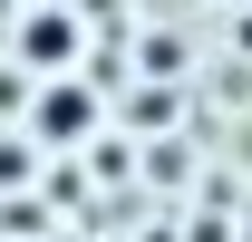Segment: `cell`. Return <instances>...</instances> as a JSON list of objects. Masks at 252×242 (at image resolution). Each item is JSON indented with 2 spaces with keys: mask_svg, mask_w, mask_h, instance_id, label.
Masks as SVG:
<instances>
[{
  "mask_svg": "<svg viewBox=\"0 0 252 242\" xmlns=\"http://www.w3.org/2000/svg\"><path fill=\"white\" fill-rule=\"evenodd\" d=\"M20 59H30L39 78H68V68L88 59V30H78L68 10H39V20H20Z\"/></svg>",
  "mask_w": 252,
  "mask_h": 242,
  "instance_id": "obj_1",
  "label": "cell"
},
{
  "mask_svg": "<svg viewBox=\"0 0 252 242\" xmlns=\"http://www.w3.org/2000/svg\"><path fill=\"white\" fill-rule=\"evenodd\" d=\"M30 126H39V146H78V136L97 126V97H88V88H49V97L30 107Z\"/></svg>",
  "mask_w": 252,
  "mask_h": 242,
  "instance_id": "obj_2",
  "label": "cell"
},
{
  "mask_svg": "<svg viewBox=\"0 0 252 242\" xmlns=\"http://www.w3.org/2000/svg\"><path fill=\"white\" fill-rule=\"evenodd\" d=\"M0 233H10V242L49 233V204H39V194H10V204H0Z\"/></svg>",
  "mask_w": 252,
  "mask_h": 242,
  "instance_id": "obj_3",
  "label": "cell"
},
{
  "mask_svg": "<svg viewBox=\"0 0 252 242\" xmlns=\"http://www.w3.org/2000/svg\"><path fill=\"white\" fill-rule=\"evenodd\" d=\"M0 184H30V146H0Z\"/></svg>",
  "mask_w": 252,
  "mask_h": 242,
  "instance_id": "obj_4",
  "label": "cell"
}]
</instances>
